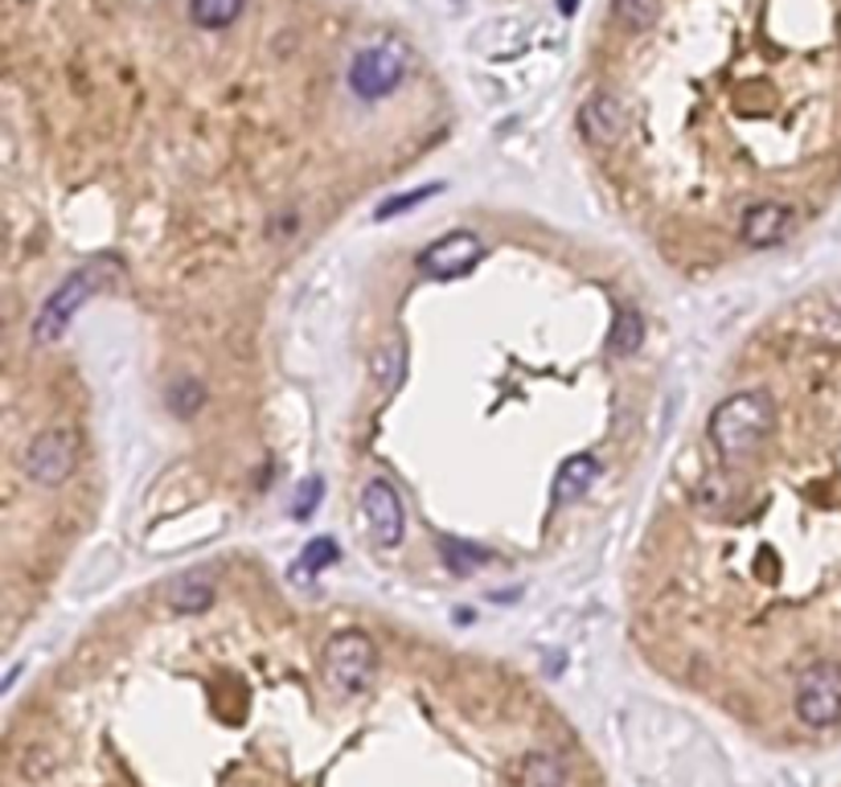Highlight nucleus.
<instances>
[{
  "mask_svg": "<svg viewBox=\"0 0 841 787\" xmlns=\"http://www.w3.org/2000/svg\"><path fill=\"white\" fill-rule=\"evenodd\" d=\"M78 463V435L70 427H46L33 435V443L25 448V476L42 488H58L75 476Z\"/></svg>",
  "mask_w": 841,
  "mask_h": 787,
  "instance_id": "nucleus-6",
  "label": "nucleus"
},
{
  "mask_svg": "<svg viewBox=\"0 0 841 787\" xmlns=\"http://www.w3.org/2000/svg\"><path fill=\"white\" fill-rule=\"evenodd\" d=\"M595 480H599V460L587 456V451H579L571 460H562L559 472H554V501L559 505H575V501L592 493Z\"/></svg>",
  "mask_w": 841,
  "mask_h": 787,
  "instance_id": "nucleus-12",
  "label": "nucleus"
},
{
  "mask_svg": "<svg viewBox=\"0 0 841 787\" xmlns=\"http://www.w3.org/2000/svg\"><path fill=\"white\" fill-rule=\"evenodd\" d=\"M361 513H366V521H370V538H374L382 550H394V546L403 541L406 505H403V493H399L386 476L366 480V488H361Z\"/></svg>",
  "mask_w": 841,
  "mask_h": 787,
  "instance_id": "nucleus-7",
  "label": "nucleus"
},
{
  "mask_svg": "<svg viewBox=\"0 0 841 787\" xmlns=\"http://www.w3.org/2000/svg\"><path fill=\"white\" fill-rule=\"evenodd\" d=\"M169 398V406H172V415H181V418H193L198 411H202V402H205V390H202V382H193V378H181L177 386L165 394Z\"/></svg>",
  "mask_w": 841,
  "mask_h": 787,
  "instance_id": "nucleus-20",
  "label": "nucleus"
},
{
  "mask_svg": "<svg viewBox=\"0 0 841 787\" xmlns=\"http://www.w3.org/2000/svg\"><path fill=\"white\" fill-rule=\"evenodd\" d=\"M624 124H628L624 103L608 91L583 99V108H579V132L592 139V144H616L620 132H624Z\"/></svg>",
  "mask_w": 841,
  "mask_h": 787,
  "instance_id": "nucleus-10",
  "label": "nucleus"
},
{
  "mask_svg": "<svg viewBox=\"0 0 841 787\" xmlns=\"http://www.w3.org/2000/svg\"><path fill=\"white\" fill-rule=\"evenodd\" d=\"M337 558H341V546H337V541H333V538H312L309 546H304L300 562L288 574H292V578H312V574L328 571Z\"/></svg>",
  "mask_w": 841,
  "mask_h": 787,
  "instance_id": "nucleus-17",
  "label": "nucleus"
},
{
  "mask_svg": "<svg viewBox=\"0 0 841 787\" xmlns=\"http://www.w3.org/2000/svg\"><path fill=\"white\" fill-rule=\"evenodd\" d=\"M793 231V210L788 205H780V201H760V205H751L743 222H739V238L748 243L751 250H772L780 247L784 238Z\"/></svg>",
  "mask_w": 841,
  "mask_h": 787,
  "instance_id": "nucleus-9",
  "label": "nucleus"
},
{
  "mask_svg": "<svg viewBox=\"0 0 841 787\" xmlns=\"http://www.w3.org/2000/svg\"><path fill=\"white\" fill-rule=\"evenodd\" d=\"M321 488H325V480L321 476H309L304 484H300V496L292 501V517H296V521H309L312 513H316V505H321Z\"/></svg>",
  "mask_w": 841,
  "mask_h": 787,
  "instance_id": "nucleus-22",
  "label": "nucleus"
},
{
  "mask_svg": "<svg viewBox=\"0 0 841 787\" xmlns=\"http://www.w3.org/2000/svg\"><path fill=\"white\" fill-rule=\"evenodd\" d=\"M439 554H444V566L452 574H476L489 562V550L472 546V541H456V538H439Z\"/></svg>",
  "mask_w": 841,
  "mask_h": 787,
  "instance_id": "nucleus-15",
  "label": "nucleus"
},
{
  "mask_svg": "<svg viewBox=\"0 0 841 787\" xmlns=\"http://www.w3.org/2000/svg\"><path fill=\"white\" fill-rule=\"evenodd\" d=\"M406 70H411V54H406L403 42H378V46H366L349 63V91L366 99V103H378L386 99L390 91L403 87Z\"/></svg>",
  "mask_w": 841,
  "mask_h": 787,
  "instance_id": "nucleus-5",
  "label": "nucleus"
},
{
  "mask_svg": "<svg viewBox=\"0 0 841 787\" xmlns=\"http://www.w3.org/2000/svg\"><path fill=\"white\" fill-rule=\"evenodd\" d=\"M214 595H218V583H214V574L210 571H186V574H177L169 583V591H165V603H169L177 616H198V611H205L210 603H214Z\"/></svg>",
  "mask_w": 841,
  "mask_h": 787,
  "instance_id": "nucleus-11",
  "label": "nucleus"
},
{
  "mask_svg": "<svg viewBox=\"0 0 841 787\" xmlns=\"http://www.w3.org/2000/svg\"><path fill=\"white\" fill-rule=\"evenodd\" d=\"M439 189H444V181H436V185H419V189H411V193H399V198L382 201V205L374 210V217H378V222H386V217L406 214V210H415V205H423L427 198H436Z\"/></svg>",
  "mask_w": 841,
  "mask_h": 787,
  "instance_id": "nucleus-21",
  "label": "nucleus"
},
{
  "mask_svg": "<svg viewBox=\"0 0 841 787\" xmlns=\"http://www.w3.org/2000/svg\"><path fill=\"white\" fill-rule=\"evenodd\" d=\"M793 710L809 730H829L841 722V664L809 661L793 689Z\"/></svg>",
  "mask_w": 841,
  "mask_h": 787,
  "instance_id": "nucleus-4",
  "label": "nucleus"
},
{
  "mask_svg": "<svg viewBox=\"0 0 841 787\" xmlns=\"http://www.w3.org/2000/svg\"><path fill=\"white\" fill-rule=\"evenodd\" d=\"M612 13L628 33H649L661 16V0H612Z\"/></svg>",
  "mask_w": 841,
  "mask_h": 787,
  "instance_id": "nucleus-18",
  "label": "nucleus"
},
{
  "mask_svg": "<svg viewBox=\"0 0 841 787\" xmlns=\"http://www.w3.org/2000/svg\"><path fill=\"white\" fill-rule=\"evenodd\" d=\"M776 427V406L764 390H739L710 411V443L727 463H743L764 448Z\"/></svg>",
  "mask_w": 841,
  "mask_h": 787,
  "instance_id": "nucleus-1",
  "label": "nucleus"
},
{
  "mask_svg": "<svg viewBox=\"0 0 841 787\" xmlns=\"http://www.w3.org/2000/svg\"><path fill=\"white\" fill-rule=\"evenodd\" d=\"M562 779H567L562 763L554 755H546V751L522 763V787H562Z\"/></svg>",
  "mask_w": 841,
  "mask_h": 787,
  "instance_id": "nucleus-19",
  "label": "nucleus"
},
{
  "mask_svg": "<svg viewBox=\"0 0 841 787\" xmlns=\"http://www.w3.org/2000/svg\"><path fill=\"white\" fill-rule=\"evenodd\" d=\"M484 259V243L476 238L472 231H452L444 234L439 243L419 255V271L427 279H439V283H448V279H460L468 276L476 262Z\"/></svg>",
  "mask_w": 841,
  "mask_h": 787,
  "instance_id": "nucleus-8",
  "label": "nucleus"
},
{
  "mask_svg": "<svg viewBox=\"0 0 841 787\" xmlns=\"http://www.w3.org/2000/svg\"><path fill=\"white\" fill-rule=\"evenodd\" d=\"M247 9V0H193V25H202V30H226L234 25L238 16Z\"/></svg>",
  "mask_w": 841,
  "mask_h": 787,
  "instance_id": "nucleus-16",
  "label": "nucleus"
},
{
  "mask_svg": "<svg viewBox=\"0 0 841 787\" xmlns=\"http://www.w3.org/2000/svg\"><path fill=\"white\" fill-rule=\"evenodd\" d=\"M374 382L382 386V394H394V390H403L406 382V345L399 337L386 340L382 349L374 353Z\"/></svg>",
  "mask_w": 841,
  "mask_h": 787,
  "instance_id": "nucleus-13",
  "label": "nucleus"
},
{
  "mask_svg": "<svg viewBox=\"0 0 841 787\" xmlns=\"http://www.w3.org/2000/svg\"><path fill=\"white\" fill-rule=\"evenodd\" d=\"M378 677V644L361 628H341L325 644V681L345 697L366 694Z\"/></svg>",
  "mask_w": 841,
  "mask_h": 787,
  "instance_id": "nucleus-3",
  "label": "nucleus"
},
{
  "mask_svg": "<svg viewBox=\"0 0 841 787\" xmlns=\"http://www.w3.org/2000/svg\"><path fill=\"white\" fill-rule=\"evenodd\" d=\"M115 279H120V262L115 259H91V262H82V267H75V271L46 295V304L37 308L33 340L54 345V340L70 328V321H75L78 312L87 308L99 292H108Z\"/></svg>",
  "mask_w": 841,
  "mask_h": 787,
  "instance_id": "nucleus-2",
  "label": "nucleus"
},
{
  "mask_svg": "<svg viewBox=\"0 0 841 787\" xmlns=\"http://www.w3.org/2000/svg\"><path fill=\"white\" fill-rule=\"evenodd\" d=\"M640 345H644V321H640V312L620 308L616 325H612V337H608V353L612 357H637Z\"/></svg>",
  "mask_w": 841,
  "mask_h": 787,
  "instance_id": "nucleus-14",
  "label": "nucleus"
}]
</instances>
